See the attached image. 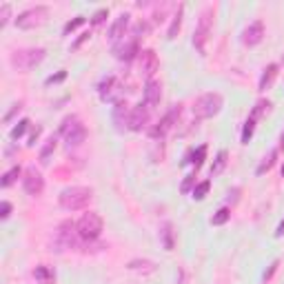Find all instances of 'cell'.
<instances>
[{
  "label": "cell",
  "instance_id": "cell-1",
  "mask_svg": "<svg viewBox=\"0 0 284 284\" xmlns=\"http://www.w3.org/2000/svg\"><path fill=\"white\" fill-rule=\"evenodd\" d=\"M94 198V191L89 187H67L64 191H60L58 200H60V206L64 211H80L91 202Z\"/></svg>",
  "mask_w": 284,
  "mask_h": 284
},
{
  "label": "cell",
  "instance_id": "cell-2",
  "mask_svg": "<svg viewBox=\"0 0 284 284\" xmlns=\"http://www.w3.org/2000/svg\"><path fill=\"white\" fill-rule=\"evenodd\" d=\"M222 109V95L220 94H202L198 100L193 102V116L198 120H206V118L218 116Z\"/></svg>",
  "mask_w": 284,
  "mask_h": 284
},
{
  "label": "cell",
  "instance_id": "cell-3",
  "mask_svg": "<svg viewBox=\"0 0 284 284\" xmlns=\"http://www.w3.org/2000/svg\"><path fill=\"white\" fill-rule=\"evenodd\" d=\"M102 218L95 213V211H89V213H84L78 222H76V229H78V236L82 237L84 242H91V240H98L102 233Z\"/></svg>",
  "mask_w": 284,
  "mask_h": 284
},
{
  "label": "cell",
  "instance_id": "cell-4",
  "mask_svg": "<svg viewBox=\"0 0 284 284\" xmlns=\"http://www.w3.org/2000/svg\"><path fill=\"white\" fill-rule=\"evenodd\" d=\"M60 133L64 136V142H67L69 149L82 144L84 138H87V129H84V125L76 116H67V118H64L63 126H60Z\"/></svg>",
  "mask_w": 284,
  "mask_h": 284
},
{
  "label": "cell",
  "instance_id": "cell-5",
  "mask_svg": "<svg viewBox=\"0 0 284 284\" xmlns=\"http://www.w3.org/2000/svg\"><path fill=\"white\" fill-rule=\"evenodd\" d=\"M45 49L38 47V49H20V51H16L14 56H11V64L18 69V71H29V69H33L36 64H40L42 60H45Z\"/></svg>",
  "mask_w": 284,
  "mask_h": 284
},
{
  "label": "cell",
  "instance_id": "cell-6",
  "mask_svg": "<svg viewBox=\"0 0 284 284\" xmlns=\"http://www.w3.org/2000/svg\"><path fill=\"white\" fill-rule=\"evenodd\" d=\"M47 16H49V7H45V5L32 7V9H25L22 14H18L16 27L18 29H36V27H40L45 22Z\"/></svg>",
  "mask_w": 284,
  "mask_h": 284
},
{
  "label": "cell",
  "instance_id": "cell-7",
  "mask_svg": "<svg viewBox=\"0 0 284 284\" xmlns=\"http://www.w3.org/2000/svg\"><path fill=\"white\" fill-rule=\"evenodd\" d=\"M98 94H100V98L105 102H113V105L122 102V87H120L116 76H107V78H102V82L98 84Z\"/></svg>",
  "mask_w": 284,
  "mask_h": 284
},
{
  "label": "cell",
  "instance_id": "cell-8",
  "mask_svg": "<svg viewBox=\"0 0 284 284\" xmlns=\"http://www.w3.org/2000/svg\"><path fill=\"white\" fill-rule=\"evenodd\" d=\"M209 33H211V11L206 9L205 14L200 16V22H198V27H195V33H193V47L198 49V53H205L206 40H209Z\"/></svg>",
  "mask_w": 284,
  "mask_h": 284
},
{
  "label": "cell",
  "instance_id": "cell-9",
  "mask_svg": "<svg viewBox=\"0 0 284 284\" xmlns=\"http://www.w3.org/2000/svg\"><path fill=\"white\" fill-rule=\"evenodd\" d=\"M22 189H25L27 195H40L42 189H45V178H42L40 171L36 169H27L25 178H22Z\"/></svg>",
  "mask_w": 284,
  "mask_h": 284
},
{
  "label": "cell",
  "instance_id": "cell-10",
  "mask_svg": "<svg viewBox=\"0 0 284 284\" xmlns=\"http://www.w3.org/2000/svg\"><path fill=\"white\" fill-rule=\"evenodd\" d=\"M158 67H160V63H158L156 51H151V49L140 51V56H138V69H140L142 76H147V78L151 80V76L158 71Z\"/></svg>",
  "mask_w": 284,
  "mask_h": 284
},
{
  "label": "cell",
  "instance_id": "cell-11",
  "mask_svg": "<svg viewBox=\"0 0 284 284\" xmlns=\"http://www.w3.org/2000/svg\"><path fill=\"white\" fill-rule=\"evenodd\" d=\"M180 111H182V109H180V105H174L171 109H169V113H167V116H164L162 120H160L158 125H156V126L151 129V131H149V136H151V138H164V136L169 133V129L174 126L175 118L180 116Z\"/></svg>",
  "mask_w": 284,
  "mask_h": 284
},
{
  "label": "cell",
  "instance_id": "cell-12",
  "mask_svg": "<svg viewBox=\"0 0 284 284\" xmlns=\"http://www.w3.org/2000/svg\"><path fill=\"white\" fill-rule=\"evenodd\" d=\"M149 122V107L144 102L136 105L131 109V116H129V129L131 131H142V126Z\"/></svg>",
  "mask_w": 284,
  "mask_h": 284
},
{
  "label": "cell",
  "instance_id": "cell-13",
  "mask_svg": "<svg viewBox=\"0 0 284 284\" xmlns=\"http://www.w3.org/2000/svg\"><path fill=\"white\" fill-rule=\"evenodd\" d=\"M262 38H264V25H262V20L251 22V25H249L247 29L242 32V42H244V45H249V47H255V45H260V42H262Z\"/></svg>",
  "mask_w": 284,
  "mask_h": 284
},
{
  "label": "cell",
  "instance_id": "cell-14",
  "mask_svg": "<svg viewBox=\"0 0 284 284\" xmlns=\"http://www.w3.org/2000/svg\"><path fill=\"white\" fill-rule=\"evenodd\" d=\"M113 53H116V58H118V60H125V63H129V60H133L136 56H140V49H138V40H136V38H131L129 42L116 45V47H113Z\"/></svg>",
  "mask_w": 284,
  "mask_h": 284
},
{
  "label": "cell",
  "instance_id": "cell-15",
  "mask_svg": "<svg viewBox=\"0 0 284 284\" xmlns=\"http://www.w3.org/2000/svg\"><path fill=\"white\" fill-rule=\"evenodd\" d=\"M129 116H131V109H129V105L125 100L113 107V125H116L118 131L129 129Z\"/></svg>",
  "mask_w": 284,
  "mask_h": 284
},
{
  "label": "cell",
  "instance_id": "cell-16",
  "mask_svg": "<svg viewBox=\"0 0 284 284\" xmlns=\"http://www.w3.org/2000/svg\"><path fill=\"white\" fill-rule=\"evenodd\" d=\"M160 98H162V87H160V82L147 80V84H144V105L156 107L160 102Z\"/></svg>",
  "mask_w": 284,
  "mask_h": 284
},
{
  "label": "cell",
  "instance_id": "cell-17",
  "mask_svg": "<svg viewBox=\"0 0 284 284\" xmlns=\"http://www.w3.org/2000/svg\"><path fill=\"white\" fill-rule=\"evenodd\" d=\"M129 14H120V16L116 18V22L111 25V29H109V40L111 42H118L122 36H125V32H126V27H129Z\"/></svg>",
  "mask_w": 284,
  "mask_h": 284
},
{
  "label": "cell",
  "instance_id": "cell-18",
  "mask_svg": "<svg viewBox=\"0 0 284 284\" xmlns=\"http://www.w3.org/2000/svg\"><path fill=\"white\" fill-rule=\"evenodd\" d=\"M126 268H129V271H136V273H142V275H149L156 271V264H153L151 260H131Z\"/></svg>",
  "mask_w": 284,
  "mask_h": 284
},
{
  "label": "cell",
  "instance_id": "cell-19",
  "mask_svg": "<svg viewBox=\"0 0 284 284\" xmlns=\"http://www.w3.org/2000/svg\"><path fill=\"white\" fill-rule=\"evenodd\" d=\"M275 76H278V64H268L262 71V78H260V91H267L271 84H273Z\"/></svg>",
  "mask_w": 284,
  "mask_h": 284
},
{
  "label": "cell",
  "instance_id": "cell-20",
  "mask_svg": "<svg viewBox=\"0 0 284 284\" xmlns=\"http://www.w3.org/2000/svg\"><path fill=\"white\" fill-rule=\"evenodd\" d=\"M182 14H184V5H180L178 11H175L174 20H171V27H169V32H167V38H169V40H175V38H178L180 25H182Z\"/></svg>",
  "mask_w": 284,
  "mask_h": 284
},
{
  "label": "cell",
  "instance_id": "cell-21",
  "mask_svg": "<svg viewBox=\"0 0 284 284\" xmlns=\"http://www.w3.org/2000/svg\"><path fill=\"white\" fill-rule=\"evenodd\" d=\"M275 158H278V149H271V151H268L267 156L262 158V162L258 164V169H255V174H258V175H262L264 171H268V169H271V167L275 164Z\"/></svg>",
  "mask_w": 284,
  "mask_h": 284
},
{
  "label": "cell",
  "instance_id": "cell-22",
  "mask_svg": "<svg viewBox=\"0 0 284 284\" xmlns=\"http://www.w3.org/2000/svg\"><path fill=\"white\" fill-rule=\"evenodd\" d=\"M205 158H206V147L202 144V147H198L193 153H189L184 162H191L195 169H200V167H202V162H205Z\"/></svg>",
  "mask_w": 284,
  "mask_h": 284
},
{
  "label": "cell",
  "instance_id": "cell-23",
  "mask_svg": "<svg viewBox=\"0 0 284 284\" xmlns=\"http://www.w3.org/2000/svg\"><path fill=\"white\" fill-rule=\"evenodd\" d=\"M226 158H229V153L222 149V151H218V156H216V160H213V167H211V178L213 175H220L222 171H224V167H226Z\"/></svg>",
  "mask_w": 284,
  "mask_h": 284
},
{
  "label": "cell",
  "instance_id": "cell-24",
  "mask_svg": "<svg viewBox=\"0 0 284 284\" xmlns=\"http://www.w3.org/2000/svg\"><path fill=\"white\" fill-rule=\"evenodd\" d=\"M33 278H36L38 282H42V284H51L53 280H56V275H53V271L51 268H47V267H36L33 268Z\"/></svg>",
  "mask_w": 284,
  "mask_h": 284
},
{
  "label": "cell",
  "instance_id": "cell-25",
  "mask_svg": "<svg viewBox=\"0 0 284 284\" xmlns=\"http://www.w3.org/2000/svg\"><path fill=\"white\" fill-rule=\"evenodd\" d=\"M160 237H162V247L167 249V251H171V249H174V229H171L169 222H164L162 224V229H160Z\"/></svg>",
  "mask_w": 284,
  "mask_h": 284
},
{
  "label": "cell",
  "instance_id": "cell-26",
  "mask_svg": "<svg viewBox=\"0 0 284 284\" xmlns=\"http://www.w3.org/2000/svg\"><path fill=\"white\" fill-rule=\"evenodd\" d=\"M56 144H58V138H56V136H51L47 142H45V147H42V151H40V162H42V164H47V162H49V156L53 153Z\"/></svg>",
  "mask_w": 284,
  "mask_h": 284
},
{
  "label": "cell",
  "instance_id": "cell-27",
  "mask_svg": "<svg viewBox=\"0 0 284 284\" xmlns=\"http://www.w3.org/2000/svg\"><path fill=\"white\" fill-rule=\"evenodd\" d=\"M20 174H22L20 167H11L9 171L2 175V180H0V187H5V189H7V187H11V184L18 180V175H20Z\"/></svg>",
  "mask_w": 284,
  "mask_h": 284
},
{
  "label": "cell",
  "instance_id": "cell-28",
  "mask_svg": "<svg viewBox=\"0 0 284 284\" xmlns=\"http://www.w3.org/2000/svg\"><path fill=\"white\" fill-rule=\"evenodd\" d=\"M209 189H211V180H205V182L195 184L193 191H191V198H193V200H205V195L209 193Z\"/></svg>",
  "mask_w": 284,
  "mask_h": 284
},
{
  "label": "cell",
  "instance_id": "cell-29",
  "mask_svg": "<svg viewBox=\"0 0 284 284\" xmlns=\"http://www.w3.org/2000/svg\"><path fill=\"white\" fill-rule=\"evenodd\" d=\"M255 120H258V118L249 116V118H247V122H244V126H242V142H244V144H249V140L253 138V129H255Z\"/></svg>",
  "mask_w": 284,
  "mask_h": 284
},
{
  "label": "cell",
  "instance_id": "cell-30",
  "mask_svg": "<svg viewBox=\"0 0 284 284\" xmlns=\"http://www.w3.org/2000/svg\"><path fill=\"white\" fill-rule=\"evenodd\" d=\"M229 218H231V211L226 209V206H222L220 211H216V216L211 218V224H213V226H220V224H224Z\"/></svg>",
  "mask_w": 284,
  "mask_h": 284
},
{
  "label": "cell",
  "instance_id": "cell-31",
  "mask_svg": "<svg viewBox=\"0 0 284 284\" xmlns=\"http://www.w3.org/2000/svg\"><path fill=\"white\" fill-rule=\"evenodd\" d=\"M27 129H29V120L25 118V120H20L16 126H14V129H11V133H9L11 140H18V138H22V133H25Z\"/></svg>",
  "mask_w": 284,
  "mask_h": 284
},
{
  "label": "cell",
  "instance_id": "cell-32",
  "mask_svg": "<svg viewBox=\"0 0 284 284\" xmlns=\"http://www.w3.org/2000/svg\"><path fill=\"white\" fill-rule=\"evenodd\" d=\"M149 29H151V27H149V22H138V25L133 27V38H136V40L144 38L149 33Z\"/></svg>",
  "mask_w": 284,
  "mask_h": 284
},
{
  "label": "cell",
  "instance_id": "cell-33",
  "mask_svg": "<svg viewBox=\"0 0 284 284\" xmlns=\"http://www.w3.org/2000/svg\"><path fill=\"white\" fill-rule=\"evenodd\" d=\"M82 22H84V16H76L74 20H69L67 25L63 27V33H64V36H67V33H71V32H74V29H78V27L82 25Z\"/></svg>",
  "mask_w": 284,
  "mask_h": 284
},
{
  "label": "cell",
  "instance_id": "cell-34",
  "mask_svg": "<svg viewBox=\"0 0 284 284\" xmlns=\"http://www.w3.org/2000/svg\"><path fill=\"white\" fill-rule=\"evenodd\" d=\"M268 109H271V102H268V100H260L258 105L253 107L251 116H253V118H260V116H262V113H264V111H268Z\"/></svg>",
  "mask_w": 284,
  "mask_h": 284
},
{
  "label": "cell",
  "instance_id": "cell-35",
  "mask_svg": "<svg viewBox=\"0 0 284 284\" xmlns=\"http://www.w3.org/2000/svg\"><path fill=\"white\" fill-rule=\"evenodd\" d=\"M9 16H11V7L5 2V5L0 7V29H2V27L9 22Z\"/></svg>",
  "mask_w": 284,
  "mask_h": 284
},
{
  "label": "cell",
  "instance_id": "cell-36",
  "mask_svg": "<svg viewBox=\"0 0 284 284\" xmlns=\"http://www.w3.org/2000/svg\"><path fill=\"white\" fill-rule=\"evenodd\" d=\"M107 16H109V9H98L94 16H91V25H102Z\"/></svg>",
  "mask_w": 284,
  "mask_h": 284
},
{
  "label": "cell",
  "instance_id": "cell-37",
  "mask_svg": "<svg viewBox=\"0 0 284 284\" xmlns=\"http://www.w3.org/2000/svg\"><path fill=\"white\" fill-rule=\"evenodd\" d=\"M193 182H195V175H187L184 182H182V187H180V191H182V193H189L191 187H193Z\"/></svg>",
  "mask_w": 284,
  "mask_h": 284
},
{
  "label": "cell",
  "instance_id": "cell-38",
  "mask_svg": "<svg viewBox=\"0 0 284 284\" xmlns=\"http://www.w3.org/2000/svg\"><path fill=\"white\" fill-rule=\"evenodd\" d=\"M9 216H11V205L7 200H2V205H0V218H2V220H7Z\"/></svg>",
  "mask_w": 284,
  "mask_h": 284
},
{
  "label": "cell",
  "instance_id": "cell-39",
  "mask_svg": "<svg viewBox=\"0 0 284 284\" xmlns=\"http://www.w3.org/2000/svg\"><path fill=\"white\" fill-rule=\"evenodd\" d=\"M64 78H67V71H60V74H56V76H49L45 82H47V84H56V82H63Z\"/></svg>",
  "mask_w": 284,
  "mask_h": 284
},
{
  "label": "cell",
  "instance_id": "cell-40",
  "mask_svg": "<svg viewBox=\"0 0 284 284\" xmlns=\"http://www.w3.org/2000/svg\"><path fill=\"white\" fill-rule=\"evenodd\" d=\"M89 36H91V33H89V32H84V33H82V36H80V38H78V40H76V42H74V47H71V49H78V47H80V45H82V42H84V40H89Z\"/></svg>",
  "mask_w": 284,
  "mask_h": 284
},
{
  "label": "cell",
  "instance_id": "cell-41",
  "mask_svg": "<svg viewBox=\"0 0 284 284\" xmlns=\"http://www.w3.org/2000/svg\"><path fill=\"white\" fill-rule=\"evenodd\" d=\"M40 136V126H36V131L32 133V138H29V142H27V144H29V147H33V144H36V138Z\"/></svg>",
  "mask_w": 284,
  "mask_h": 284
},
{
  "label": "cell",
  "instance_id": "cell-42",
  "mask_svg": "<svg viewBox=\"0 0 284 284\" xmlns=\"http://www.w3.org/2000/svg\"><path fill=\"white\" fill-rule=\"evenodd\" d=\"M20 109H22V105H14V109H11L9 113H7V116H5V122H7V120H11V116H14L16 111H20Z\"/></svg>",
  "mask_w": 284,
  "mask_h": 284
},
{
  "label": "cell",
  "instance_id": "cell-43",
  "mask_svg": "<svg viewBox=\"0 0 284 284\" xmlns=\"http://www.w3.org/2000/svg\"><path fill=\"white\" fill-rule=\"evenodd\" d=\"M275 268H278V262H273V264H271V268H268L267 273H264V280H268V278H271V275L275 273Z\"/></svg>",
  "mask_w": 284,
  "mask_h": 284
},
{
  "label": "cell",
  "instance_id": "cell-44",
  "mask_svg": "<svg viewBox=\"0 0 284 284\" xmlns=\"http://www.w3.org/2000/svg\"><path fill=\"white\" fill-rule=\"evenodd\" d=\"M284 236V220L280 222V226H278V231H275V237H282Z\"/></svg>",
  "mask_w": 284,
  "mask_h": 284
},
{
  "label": "cell",
  "instance_id": "cell-45",
  "mask_svg": "<svg viewBox=\"0 0 284 284\" xmlns=\"http://www.w3.org/2000/svg\"><path fill=\"white\" fill-rule=\"evenodd\" d=\"M280 147L284 149V133H282V138H280Z\"/></svg>",
  "mask_w": 284,
  "mask_h": 284
},
{
  "label": "cell",
  "instance_id": "cell-46",
  "mask_svg": "<svg viewBox=\"0 0 284 284\" xmlns=\"http://www.w3.org/2000/svg\"><path fill=\"white\" fill-rule=\"evenodd\" d=\"M282 175H284V167H282Z\"/></svg>",
  "mask_w": 284,
  "mask_h": 284
},
{
  "label": "cell",
  "instance_id": "cell-47",
  "mask_svg": "<svg viewBox=\"0 0 284 284\" xmlns=\"http://www.w3.org/2000/svg\"><path fill=\"white\" fill-rule=\"evenodd\" d=\"M282 64H284V56H282Z\"/></svg>",
  "mask_w": 284,
  "mask_h": 284
}]
</instances>
